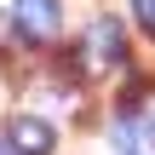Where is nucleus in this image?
<instances>
[{
	"instance_id": "1",
	"label": "nucleus",
	"mask_w": 155,
	"mask_h": 155,
	"mask_svg": "<svg viewBox=\"0 0 155 155\" xmlns=\"http://www.w3.org/2000/svg\"><path fill=\"white\" fill-rule=\"evenodd\" d=\"M81 63H86V75H109V69H121V63H127V35H121V23H115V17H98V23L86 29Z\"/></svg>"
},
{
	"instance_id": "2",
	"label": "nucleus",
	"mask_w": 155,
	"mask_h": 155,
	"mask_svg": "<svg viewBox=\"0 0 155 155\" xmlns=\"http://www.w3.org/2000/svg\"><path fill=\"white\" fill-rule=\"evenodd\" d=\"M12 29H17L23 40L46 46V40H58V29H63V6H58V0H12Z\"/></svg>"
},
{
	"instance_id": "3",
	"label": "nucleus",
	"mask_w": 155,
	"mask_h": 155,
	"mask_svg": "<svg viewBox=\"0 0 155 155\" xmlns=\"http://www.w3.org/2000/svg\"><path fill=\"white\" fill-rule=\"evenodd\" d=\"M6 138H12V150L17 155H52V127L46 121H35V115H12V127H6Z\"/></svg>"
},
{
	"instance_id": "4",
	"label": "nucleus",
	"mask_w": 155,
	"mask_h": 155,
	"mask_svg": "<svg viewBox=\"0 0 155 155\" xmlns=\"http://www.w3.org/2000/svg\"><path fill=\"white\" fill-rule=\"evenodd\" d=\"M132 17H138V29L155 35V0H132Z\"/></svg>"
},
{
	"instance_id": "5",
	"label": "nucleus",
	"mask_w": 155,
	"mask_h": 155,
	"mask_svg": "<svg viewBox=\"0 0 155 155\" xmlns=\"http://www.w3.org/2000/svg\"><path fill=\"white\" fill-rule=\"evenodd\" d=\"M138 127H144V138H150V144H155V92H150V98H144V115H138Z\"/></svg>"
},
{
	"instance_id": "6",
	"label": "nucleus",
	"mask_w": 155,
	"mask_h": 155,
	"mask_svg": "<svg viewBox=\"0 0 155 155\" xmlns=\"http://www.w3.org/2000/svg\"><path fill=\"white\" fill-rule=\"evenodd\" d=\"M0 155H17V150H12V138H0Z\"/></svg>"
},
{
	"instance_id": "7",
	"label": "nucleus",
	"mask_w": 155,
	"mask_h": 155,
	"mask_svg": "<svg viewBox=\"0 0 155 155\" xmlns=\"http://www.w3.org/2000/svg\"><path fill=\"white\" fill-rule=\"evenodd\" d=\"M121 155H144V150H121Z\"/></svg>"
}]
</instances>
